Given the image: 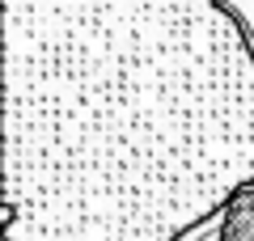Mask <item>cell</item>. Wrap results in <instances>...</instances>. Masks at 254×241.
I'll list each match as a JSON object with an SVG mask.
<instances>
[{
    "mask_svg": "<svg viewBox=\"0 0 254 241\" xmlns=\"http://www.w3.org/2000/svg\"><path fill=\"white\" fill-rule=\"evenodd\" d=\"M220 241H254V190L237 195L220 216Z\"/></svg>",
    "mask_w": 254,
    "mask_h": 241,
    "instance_id": "cell-1",
    "label": "cell"
}]
</instances>
